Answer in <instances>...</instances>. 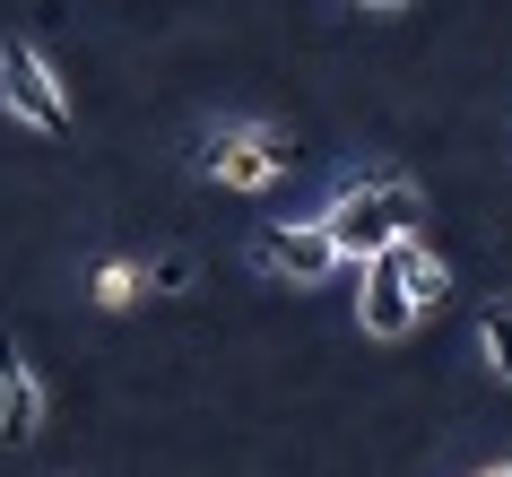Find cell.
Instances as JSON below:
<instances>
[{
	"label": "cell",
	"mask_w": 512,
	"mask_h": 477,
	"mask_svg": "<svg viewBox=\"0 0 512 477\" xmlns=\"http://www.w3.org/2000/svg\"><path fill=\"white\" fill-rule=\"evenodd\" d=\"M400 269H408V295H417V313H443V304H452V269L434 261L426 243H400Z\"/></svg>",
	"instance_id": "obj_7"
},
{
	"label": "cell",
	"mask_w": 512,
	"mask_h": 477,
	"mask_svg": "<svg viewBox=\"0 0 512 477\" xmlns=\"http://www.w3.org/2000/svg\"><path fill=\"white\" fill-rule=\"evenodd\" d=\"M0 434L9 443H35L44 434V382H35V365L9 339H0Z\"/></svg>",
	"instance_id": "obj_6"
},
{
	"label": "cell",
	"mask_w": 512,
	"mask_h": 477,
	"mask_svg": "<svg viewBox=\"0 0 512 477\" xmlns=\"http://www.w3.org/2000/svg\"><path fill=\"white\" fill-rule=\"evenodd\" d=\"M356 9H365V18H391V9H408V0H356Z\"/></svg>",
	"instance_id": "obj_11"
},
{
	"label": "cell",
	"mask_w": 512,
	"mask_h": 477,
	"mask_svg": "<svg viewBox=\"0 0 512 477\" xmlns=\"http://www.w3.org/2000/svg\"><path fill=\"white\" fill-rule=\"evenodd\" d=\"M478 339H486V365H495V373L512 382V295H495V304H486Z\"/></svg>",
	"instance_id": "obj_9"
},
{
	"label": "cell",
	"mask_w": 512,
	"mask_h": 477,
	"mask_svg": "<svg viewBox=\"0 0 512 477\" xmlns=\"http://www.w3.org/2000/svg\"><path fill=\"white\" fill-rule=\"evenodd\" d=\"M87 295H96L105 313H122V304H139V295H148V269H139V261H105L96 278H87Z\"/></svg>",
	"instance_id": "obj_8"
},
{
	"label": "cell",
	"mask_w": 512,
	"mask_h": 477,
	"mask_svg": "<svg viewBox=\"0 0 512 477\" xmlns=\"http://www.w3.org/2000/svg\"><path fill=\"white\" fill-rule=\"evenodd\" d=\"M478 477H512V460H495V469H478Z\"/></svg>",
	"instance_id": "obj_12"
},
{
	"label": "cell",
	"mask_w": 512,
	"mask_h": 477,
	"mask_svg": "<svg viewBox=\"0 0 512 477\" xmlns=\"http://www.w3.org/2000/svg\"><path fill=\"white\" fill-rule=\"evenodd\" d=\"M200 174H209L217 191H270L296 174V139L270 131V122H217L209 139H200Z\"/></svg>",
	"instance_id": "obj_2"
},
{
	"label": "cell",
	"mask_w": 512,
	"mask_h": 477,
	"mask_svg": "<svg viewBox=\"0 0 512 477\" xmlns=\"http://www.w3.org/2000/svg\"><path fill=\"white\" fill-rule=\"evenodd\" d=\"M174 287H191V261H183V252L148 261V295H174Z\"/></svg>",
	"instance_id": "obj_10"
},
{
	"label": "cell",
	"mask_w": 512,
	"mask_h": 477,
	"mask_svg": "<svg viewBox=\"0 0 512 477\" xmlns=\"http://www.w3.org/2000/svg\"><path fill=\"white\" fill-rule=\"evenodd\" d=\"M252 269H270L287 287H330V278L348 269V252L330 243L322 217H296V226H261V235H252Z\"/></svg>",
	"instance_id": "obj_3"
},
{
	"label": "cell",
	"mask_w": 512,
	"mask_h": 477,
	"mask_svg": "<svg viewBox=\"0 0 512 477\" xmlns=\"http://www.w3.org/2000/svg\"><path fill=\"white\" fill-rule=\"evenodd\" d=\"M356 278H365V287H356V330H365V339H408V330H417V295H408V269H400V252H382L374 269H356Z\"/></svg>",
	"instance_id": "obj_5"
},
{
	"label": "cell",
	"mask_w": 512,
	"mask_h": 477,
	"mask_svg": "<svg viewBox=\"0 0 512 477\" xmlns=\"http://www.w3.org/2000/svg\"><path fill=\"white\" fill-rule=\"evenodd\" d=\"M330 243L348 252V269H374L382 252H400V243H417V226H426V200H417V183L408 174H356V183L330 191V209H322Z\"/></svg>",
	"instance_id": "obj_1"
},
{
	"label": "cell",
	"mask_w": 512,
	"mask_h": 477,
	"mask_svg": "<svg viewBox=\"0 0 512 477\" xmlns=\"http://www.w3.org/2000/svg\"><path fill=\"white\" fill-rule=\"evenodd\" d=\"M0 105L18 113L27 131H44V139H70V96H61L53 61L35 53V44H0Z\"/></svg>",
	"instance_id": "obj_4"
}]
</instances>
